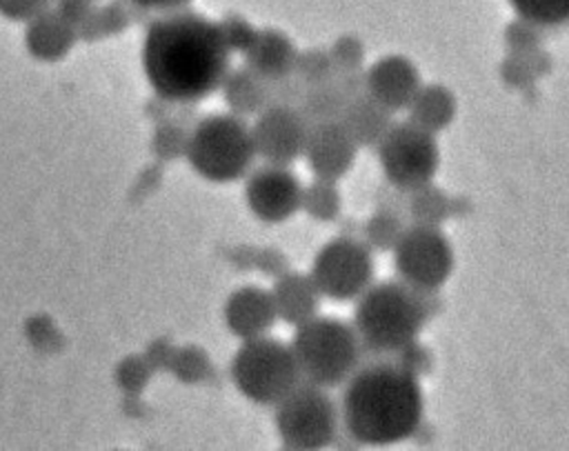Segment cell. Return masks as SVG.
Masks as SVG:
<instances>
[{"mask_svg": "<svg viewBox=\"0 0 569 451\" xmlns=\"http://www.w3.org/2000/svg\"><path fill=\"white\" fill-rule=\"evenodd\" d=\"M229 53L218 22L178 7L160 11L149 22L142 67L162 100L193 104L222 84Z\"/></svg>", "mask_w": 569, "mask_h": 451, "instance_id": "1", "label": "cell"}, {"mask_svg": "<svg viewBox=\"0 0 569 451\" xmlns=\"http://www.w3.org/2000/svg\"><path fill=\"white\" fill-rule=\"evenodd\" d=\"M420 378L389 358L360 364L345 382L340 418L356 444L385 447L413 435L422 422Z\"/></svg>", "mask_w": 569, "mask_h": 451, "instance_id": "2", "label": "cell"}, {"mask_svg": "<svg viewBox=\"0 0 569 451\" xmlns=\"http://www.w3.org/2000/svg\"><path fill=\"white\" fill-rule=\"evenodd\" d=\"M438 309L440 300L436 291L416 289L402 280L369 284L358 295L351 322L362 344V358H389L416 340L422 324Z\"/></svg>", "mask_w": 569, "mask_h": 451, "instance_id": "3", "label": "cell"}, {"mask_svg": "<svg viewBox=\"0 0 569 451\" xmlns=\"http://www.w3.org/2000/svg\"><path fill=\"white\" fill-rule=\"evenodd\" d=\"M291 351L302 380L331 389L345 384L362 362V344L351 322L336 315H313L296 327Z\"/></svg>", "mask_w": 569, "mask_h": 451, "instance_id": "4", "label": "cell"}, {"mask_svg": "<svg viewBox=\"0 0 569 451\" xmlns=\"http://www.w3.org/2000/svg\"><path fill=\"white\" fill-rule=\"evenodd\" d=\"M187 160L211 182L242 178L256 158L251 129L236 113H216L196 122L187 138Z\"/></svg>", "mask_w": 569, "mask_h": 451, "instance_id": "5", "label": "cell"}, {"mask_svg": "<svg viewBox=\"0 0 569 451\" xmlns=\"http://www.w3.org/2000/svg\"><path fill=\"white\" fill-rule=\"evenodd\" d=\"M231 378L244 398L264 407L278 404L302 382L291 347L269 335L244 340L231 360Z\"/></svg>", "mask_w": 569, "mask_h": 451, "instance_id": "6", "label": "cell"}, {"mask_svg": "<svg viewBox=\"0 0 569 451\" xmlns=\"http://www.w3.org/2000/svg\"><path fill=\"white\" fill-rule=\"evenodd\" d=\"M338 415L325 387L302 380L276 404V429L287 449H325L336 440Z\"/></svg>", "mask_w": 569, "mask_h": 451, "instance_id": "7", "label": "cell"}, {"mask_svg": "<svg viewBox=\"0 0 569 451\" xmlns=\"http://www.w3.org/2000/svg\"><path fill=\"white\" fill-rule=\"evenodd\" d=\"M380 167L389 184L411 191L431 182L440 153L433 133L416 127L413 122H391L387 133L376 144Z\"/></svg>", "mask_w": 569, "mask_h": 451, "instance_id": "8", "label": "cell"}, {"mask_svg": "<svg viewBox=\"0 0 569 451\" xmlns=\"http://www.w3.org/2000/svg\"><path fill=\"white\" fill-rule=\"evenodd\" d=\"M309 278L333 302L356 300L373 280L371 249L351 235L333 238L316 253Z\"/></svg>", "mask_w": 569, "mask_h": 451, "instance_id": "9", "label": "cell"}, {"mask_svg": "<svg viewBox=\"0 0 569 451\" xmlns=\"http://www.w3.org/2000/svg\"><path fill=\"white\" fill-rule=\"evenodd\" d=\"M393 267L402 282L436 291L453 269V251L438 227L411 222L393 247Z\"/></svg>", "mask_w": 569, "mask_h": 451, "instance_id": "10", "label": "cell"}, {"mask_svg": "<svg viewBox=\"0 0 569 451\" xmlns=\"http://www.w3.org/2000/svg\"><path fill=\"white\" fill-rule=\"evenodd\" d=\"M309 122L289 104H269L256 116L251 127L253 149L267 164L289 167L302 156Z\"/></svg>", "mask_w": 569, "mask_h": 451, "instance_id": "11", "label": "cell"}, {"mask_svg": "<svg viewBox=\"0 0 569 451\" xmlns=\"http://www.w3.org/2000/svg\"><path fill=\"white\" fill-rule=\"evenodd\" d=\"M247 204L262 222H284L300 209L302 184L287 167L256 169L244 187Z\"/></svg>", "mask_w": 569, "mask_h": 451, "instance_id": "12", "label": "cell"}, {"mask_svg": "<svg viewBox=\"0 0 569 451\" xmlns=\"http://www.w3.org/2000/svg\"><path fill=\"white\" fill-rule=\"evenodd\" d=\"M358 144L340 120L309 124L302 156L318 178L338 180L347 176L356 162Z\"/></svg>", "mask_w": 569, "mask_h": 451, "instance_id": "13", "label": "cell"}, {"mask_svg": "<svg viewBox=\"0 0 569 451\" xmlns=\"http://www.w3.org/2000/svg\"><path fill=\"white\" fill-rule=\"evenodd\" d=\"M367 93L385 109H407L420 89V73L405 56H385L365 71Z\"/></svg>", "mask_w": 569, "mask_h": 451, "instance_id": "14", "label": "cell"}, {"mask_svg": "<svg viewBox=\"0 0 569 451\" xmlns=\"http://www.w3.org/2000/svg\"><path fill=\"white\" fill-rule=\"evenodd\" d=\"M276 318L278 313L271 291H264L262 287H242L233 291L224 307L227 327L242 340L267 335Z\"/></svg>", "mask_w": 569, "mask_h": 451, "instance_id": "15", "label": "cell"}, {"mask_svg": "<svg viewBox=\"0 0 569 451\" xmlns=\"http://www.w3.org/2000/svg\"><path fill=\"white\" fill-rule=\"evenodd\" d=\"M298 49L289 36L278 29L256 31L251 44L244 51V64L267 80L284 78L293 73Z\"/></svg>", "mask_w": 569, "mask_h": 451, "instance_id": "16", "label": "cell"}, {"mask_svg": "<svg viewBox=\"0 0 569 451\" xmlns=\"http://www.w3.org/2000/svg\"><path fill=\"white\" fill-rule=\"evenodd\" d=\"M271 298L278 318L298 327L318 313L322 295L309 275L284 271L276 275Z\"/></svg>", "mask_w": 569, "mask_h": 451, "instance_id": "17", "label": "cell"}, {"mask_svg": "<svg viewBox=\"0 0 569 451\" xmlns=\"http://www.w3.org/2000/svg\"><path fill=\"white\" fill-rule=\"evenodd\" d=\"M24 40L33 58L53 62L69 53V49L78 40V33L58 9H44L29 20Z\"/></svg>", "mask_w": 569, "mask_h": 451, "instance_id": "18", "label": "cell"}, {"mask_svg": "<svg viewBox=\"0 0 569 451\" xmlns=\"http://www.w3.org/2000/svg\"><path fill=\"white\" fill-rule=\"evenodd\" d=\"M358 147H376L391 127V111L376 102L369 93L347 100L338 118Z\"/></svg>", "mask_w": 569, "mask_h": 451, "instance_id": "19", "label": "cell"}, {"mask_svg": "<svg viewBox=\"0 0 569 451\" xmlns=\"http://www.w3.org/2000/svg\"><path fill=\"white\" fill-rule=\"evenodd\" d=\"M220 87L227 107L231 109V113L240 118L258 116L262 109L271 104L269 80L251 71L247 64L227 71Z\"/></svg>", "mask_w": 569, "mask_h": 451, "instance_id": "20", "label": "cell"}, {"mask_svg": "<svg viewBox=\"0 0 569 451\" xmlns=\"http://www.w3.org/2000/svg\"><path fill=\"white\" fill-rule=\"evenodd\" d=\"M409 122L436 133L442 131L456 116V98L442 84H420L409 102Z\"/></svg>", "mask_w": 569, "mask_h": 451, "instance_id": "21", "label": "cell"}, {"mask_svg": "<svg viewBox=\"0 0 569 451\" xmlns=\"http://www.w3.org/2000/svg\"><path fill=\"white\" fill-rule=\"evenodd\" d=\"M136 4L129 0H111L104 7H91L84 22L78 29V38L82 40H100L104 36L120 33L133 18Z\"/></svg>", "mask_w": 569, "mask_h": 451, "instance_id": "22", "label": "cell"}, {"mask_svg": "<svg viewBox=\"0 0 569 451\" xmlns=\"http://www.w3.org/2000/svg\"><path fill=\"white\" fill-rule=\"evenodd\" d=\"M345 91L338 87L336 80L313 84L305 89V96L298 104V111L305 116L309 124L313 122H325V120H338L345 104H347Z\"/></svg>", "mask_w": 569, "mask_h": 451, "instance_id": "23", "label": "cell"}, {"mask_svg": "<svg viewBox=\"0 0 569 451\" xmlns=\"http://www.w3.org/2000/svg\"><path fill=\"white\" fill-rule=\"evenodd\" d=\"M451 207L453 202L429 182L407 191V218L416 224L438 227L451 213Z\"/></svg>", "mask_w": 569, "mask_h": 451, "instance_id": "24", "label": "cell"}, {"mask_svg": "<svg viewBox=\"0 0 569 451\" xmlns=\"http://www.w3.org/2000/svg\"><path fill=\"white\" fill-rule=\"evenodd\" d=\"M405 218L396 211L376 207L369 220L362 224V242L376 251H391L405 231Z\"/></svg>", "mask_w": 569, "mask_h": 451, "instance_id": "25", "label": "cell"}, {"mask_svg": "<svg viewBox=\"0 0 569 451\" xmlns=\"http://www.w3.org/2000/svg\"><path fill=\"white\" fill-rule=\"evenodd\" d=\"M300 207L316 220H322V222L336 220L342 207V198L336 187V180L316 176V180L307 189H302Z\"/></svg>", "mask_w": 569, "mask_h": 451, "instance_id": "26", "label": "cell"}, {"mask_svg": "<svg viewBox=\"0 0 569 451\" xmlns=\"http://www.w3.org/2000/svg\"><path fill=\"white\" fill-rule=\"evenodd\" d=\"M516 13L540 27H556L569 20V0H509Z\"/></svg>", "mask_w": 569, "mask_h": 451, "instance_id": "27", "label": "cell"}, {"mask_svg": "<svg viewBox=\"0 0 569 451\" xmlns=\"http://www.w3.org/2000/svg\"><path fill=\"white\" fill-rule=\"evenodd\" d=\"M293 76L305 87H313V84H322V82L333 80L336 69H333L329 49L298 51V58H296V64H293Z\"/></svg>", "mask_w": 569, "mask_h": 451, "instance_id": "28", "label": "cell"}, {"mask_svg": "<svg viewBox=\"0 0 569 451\" xmlns=\"http://www.w3.org/2000/svg\"><path fill=\"white\" fill-rule=\"evenodd\" d=\"M331 62L336 73H345V71H360L362 62H365V49L360 44L358 38L353 36H342L333 42V47L329 49Z\"/></svg>", "mask_w": 569, "mask_h": 451, "instance_id": "29", "label": "cell"}, {"mask_svg": "<svg viewBox=\"0 0 569 451\" xmlns=\"http://www.w3.org/2000/svg\"><path fill=\"white\" fill-rule=\"evenodd\" d=\"M218 29H220V36L227 44L229 51H247V47L251 44L253 36H256V29L240 16L236 13H229L224 16L220 22H218Z\"/></svg>", "mask_w": 569, "mask_h": 451, "instance_id": "30", "label": "cell"}, {"mask_svg": "<svg viewBox=\"0 0 569 451\" xmlns=\"http://www.w3.org/2000/svg\"><path fill=\"white\" fill-rule=\"evenodd\" d=\"M389 360L396 362L400 369L413 373L416 378L425 375V373L431 369V364H433V358H431L429 349H425V347L418 344L416 340H411V342H407L405 347H400L396 353L389 355Z\"/></svg>", "mask_w": 569, "mask_h": 451, "instance_id": "31", "label": "cell"}, {"mask_svg": "<svg viewBox=\"0 0 569 451\" xmlns=\"http://www.w3.org/2000/svg\"><path fill=\"white\" fill-rule=\"evenodd\" d=\"M305 84L293 76H284V78H276L269 80V93H271V104H289V107H298L302 96H305Z\"/></svg>", "mask_w": 569, "mask_h": 451, "instance_id": "32", "label": "cell"}, {"mask_svg": "<svg viewBox=\"0 0 569 451\" xmlns=\"http://www.w3.org/2000/svg\"><path fill=\"white\" fill-rule=\"evenodd\" d=\"M51 0H0V16L16 20V22H29L40 11L49 9Z\"/></svg>", "mask_w": 569, "mask_h": 451, "instance_id": "33", "label": "cell"}, {"mask_svg": "<svg viewBox=\"0 0 569 451\" xmlns=\"http://www.w3.org/2000/svg\"><path fill=\"white\" fill-rule=\"evenodd\" d=\"M256 267L269 275H280L287 271V258L276 249H262L256 253Z\"/></svg>", "mask_w": 569, "mask_h": 451, "instance_id": "34", "label": "cell"}, {"mask_svg": "<svg viewBox=\"0 0 569 451\" xmlns=\"http://www.w3.org/2000/svg\"><path fill=\"white\" fill-rule=\"evenodd\" d=\"M520 20H522V18H520ZM507 40H509V42L513 44V49H518V51H531L533 44H536V36L531 33L529 27H525V20L509 27Z\"/></svg>", "mask_w": 569, "mask_h": 451, "instance_id": "35", "label": "cell"}, {"mask_svg": "<svg viewBox=\"0 0 569 451\" xmlns=\"http://www.w3.org/2000/svg\"><path fill=\"white\" fill-rule=\"evenodd\" d=\"M129 2L136 4L140 11H169V9L184 7L189 0H129Z\"/></svg>", "mask_w": 569, "mask_h": 451, "instance_id": "36", "label": "cell"}, {"mask_svg": "<svg viewBox=\"0 0 569 451\" xmlns=\"http://www.w3.org/2000/svg\"><path fill=\"white\" fill-rule=\"evenodd\" d=\"M87 2H96V0H87Z\"/></svg>", "mask_w": 569, "mask_h": 451, "instance_id": "37", "label": "cell"}]
</instances>
